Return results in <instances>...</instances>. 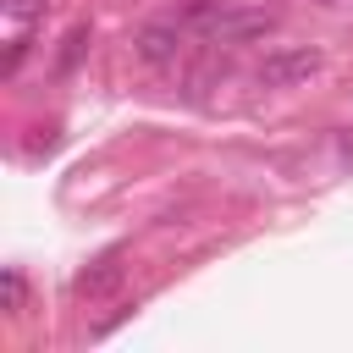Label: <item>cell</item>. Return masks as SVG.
I'll list each match as a JSON object with an SVG mask.
<instances>
[{"label":"cell","mask_w":353,"mask_h":353,"mask_svg":"<svg viewBox=\"0 0 353 353\" xmlns=\"http://www.w3.org/2000/svg\"><path fill=\"white\" fill-rule=\"evenodd\" d=\"M182 22H171V17H160V22H143L138 33H132V55L143 61V66H171L176 55H182Z\"/></svg>","instance_id":"3957f363"},{"label":"cell","mask_w":353,"mask_h":353,"mask_svg":"<svg viewBox=\"0 0 353 353\" xmlns=\"http://www.w3.org/2000/svg\"><path fill=\"white\" fill-rule=\"evenodd\" d=\"M88 39H94V28H88V22H77V28H72V33L61 39V55H55V66H61V72H72V66L83 61V50H88Z\"/></svg>","instance_id":"8992f818"},{"label":"cell","mask_w":353,"mask_h":353,"mask_svg":"<svg viewBox=\"0 0 353 353\" xmlns=\"http://www.w3.org/2000/svg\"><path fill=\"white\" fill-rule=\"evenodd\" d=\"M121 259H127V248H105V254H94V259L72 276V292H77V298H105V292L121 281V270H127Z\"/></svg>","instance_id":"277c9868"},{"label":"cell","mask_w":353,"mask_h":353,"mask_svg":"<svg viewBox=\"0 0 353 353\" xmlns=\"http://www.w3.org/2000/svg\"><path fill=\"white\" fill-rule=\"evenodd\" d=\"M22 303H28V276L11 265L6 270V314H22Z\"/></svg>","instance_id":"52a82bcc"},{"label":"cell","mask_w":353,"mask_h":353,"mask_svg":"<svg viewBox=\"0 0 353 353\" xmlns=\"http://www.w3.org/2000/svg\"><path fill=\"white\" fill-rule=\"evenodd\" d=\"M50 11V0H0V17L11 28V39H33V22Z\"/></svg>","instance_id":"5b68a950"},{"label":"cell","mask_w":353,"mask_h":353,"mask_svg":"<svg viewBox=\"0 0 353 353\" xmlns=\"http://www.w3.org/2000/svg\"><path fill=\"white\" fill-rule=\"evenodd\" d=\"M325 66V55L314 50V44H281V50H270L265 61H259V83L265 88H292V83H309L314 72Z\"/></svg>","instance_id":"6da1fadb"},{"label":"cell","mask_w":353,"mask_h":353,"mask_svg":"<svg viewBox=\"0 0 353 353\" xmlns=\"http://www.w3.org/2000/svg\"><path fill=\"white\" fill-rule=\"evenodd\" d=\"M276 28V17L270 11H254V6H221L215 11V22L204 28L215 44H248V39H265Z\"/></svg>","instance_id":"7a4b0ae2"}]
</instances>
